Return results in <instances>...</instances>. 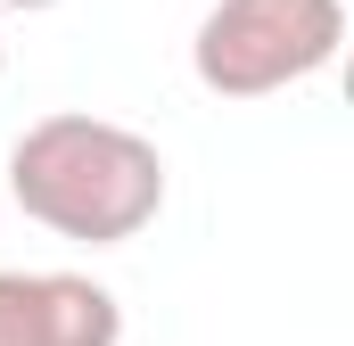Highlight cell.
<instances>
[{"label":"cell","instance_id":"cell-2","mask_svg":"<svg viewBox=\"0 0 354 346\" xmlns=\"http://www.w3.org/2000/svg\"><path fill=\"white\" fill-rule=\"evenodd\" d=\"M346 50V0H214L189 33V75L214 99H272Z\"/></svg>","mask_w":354,"mask_h":346},{"label":"cell","instance_id":"cell-5","mask_svg":"<svg viewBox=\"0 0 354 346\" xmlns=\"http://www.w3.org/2000/svg\"><path fill=\"white\" fill-rule=\"evenodd\" d=\"M0 8H25V17H33V8H58V0H0Z\"/></svg>","mask_w":354,"mask_h":346},{"label":"cell","instance_id":"cell-6","mask_svg":"<svg viewBox=\"0 0 354 346\" xmlns=\"http://www.w3.org/2000/svg\"><path fill=\"white\" fill-rule=\"evenodd\" d=\"M0 75H8V50H0Z\"/></svg>","mask_w":354,"mask_h":346},{"label":"cell","instance_id":"cell-3","mask_svg":"<svg viewBox=\"0 0 354 346\" xmlns=\"http://www.w3.org/2000/svg\"><path fill=\"white\" fill-rule=\"evenodd\" d=\"M50 346H124V305L91 272H50Z\"/></svg>","mask_w":354,"mask_h":346},{"label":"cell","instance_id":"cell-1","mask_svg":"<svg viewBox=\"0 0 354 346\" xmlns=\"http://www.w3.org/2000/svg\"><path fill=\"white\" fill-rule=\"evenodd\" d=\"M8 198L25 223L75 239V248H124L165 215V157L149 132L115 116H41L8 149Z\"/></svg>","mask_w":354,"mask_h":346},{"label":"cell","instance_id":"cell-4","mask_svg":"<svg viewBox=\"0 0 354 346\" xmlns=\"http://www.w3.org/2000/svg\"><path fill=\"white\" fill-rule=\"evenodd\" d=\"M0 346H50V272H0Z\"/></svg>","mask_w":354,"mask_h":346}]
</instances>
